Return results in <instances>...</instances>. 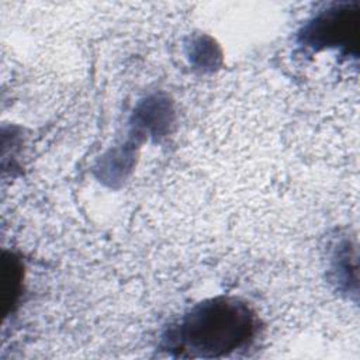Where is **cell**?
Segmentation results:
<instances>
[{
    "mask_svg": "<svg viewBox=\"0 0 360 360\" xmlns=\"http://www.w3.org/2000/svg\"><path fill=\"white\" fill-rule=\"evenodd\" d=\"M250 308L233 298H214L194 307L172 332L174 349L197 357H218L245 345L253 335Z\"/></svg>",
    "mask_w": 360,
    "mask_h": 360,
    "instance_id": "obj_1",
    "label": "cell"
}]
</instances>
